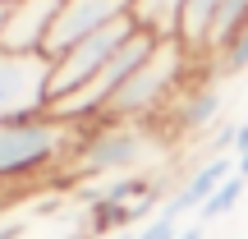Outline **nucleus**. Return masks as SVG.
Here are the masks:
<instances>
[{
  "label": "nucleus",
  "mask_w": 248,
  "mask_h": 239,
  "mask_svg": "<svg viewBox=\"0 0 248 239\" xmlns=\"http://www.w3.org/2000/svg\"><path fill=\"white\" fill-rule=\"evenodd\" d=\"M170 157H179V147L161 129V120H97L83 129V143L60 179L64 184H106L120 175L170 170Z\"/></svg>",
  "instance_id": "1"
},
{
  "label": "nucleus",
  "mask_w": 248,
  "mask_h": 239,
  "mask_svg": "<svg viewBox=\"0 0 248 239\" xmlns=\"http://www.w3.org/2000/svg\"><path fill=\"white\" fill-rule=\"evenodd\" d=\"M83 129L88 124L55 115L51 106L0 124V198L18 193V189H37L46 179H60L69 157L83 143Z\"/></svg>",
  "instance_id": "2"
},
{
  "label": "nucleus",
  "mask_w": 248,
  "mask_h": 239,
  "mask_svg": "<svg viewBox=\"0 0 248 239\" xmlns=\"http://www.w3.org/2000/svg\"><path fill=\"white\" fill-rule=\"evenodd\" d=\"M198 55L188 51L179 37H156L152 51L138 60V69L120 83V92L110 97L101 120H161L166 106L175 101V92L188 83V74L198 69Z\"/></svg>",
  "instance_id": "3"
},
{
  "label": "nucleus",
  "mask_w": 248,
  "mask_h": 239,
  "mask_svg": "<svg viewBox=\"0 0 248 239\" xmlns=\"http://www.w3.org/2000/svg\"><path fill=\"white\" fill-rule=\"evenodd\" d=\"M221 115H225V79H216L207 64H198L188 74V83L175 92V101L166 106L161 115V129L170 133L179 152H188L202 133H216L221 129Z\"/></svg>",
  "instance_id": "4"
},
{
  "label": "nucleus",
  "mask_w": 248,
  "mask_h": 239,
  "mask_svg": "<svg viewBox=\"0 0 248 239\" xmlns=\"http://www.w3.org/2000/svg\"><path fill=\"white\" fill-rule=\"evenodd\" d=\"M152 42H156V37L138 28V32H133L129 42H124L120 51L110 55V60L101 64V69L92 74L88 83H83V88H74V92H64V97H55L51 111H55V115H64V120H74V124H97L101 115H106L110 97L120 92V83L129 79V74L138 69V60L152 51Z\"/></svg>",
  "instance_id": "5"
},
{
  "label": "nucleus",
  "mask_w": 248,
  "mask_h": 239,
  "mask_svg": "<svg viewBox=\"0 0 248 239\" xmlns=\"http://www.w3.org/2000/svg\"><path fill=\"white\" fill-rule=\"evenodd\" d=\"M51 106V60L23 51H0V124L37 115Z\"/></svg>",
  "instance_id": "6"
},
{
  "label": "nucleus",
  "mask_w": 248,
  "mask_h": 239,
  "mask_svg": "<svg viewBox=\"0 0 248 239\" xmlns=\"http://www.w3.org/2000/svg\"><path fill=\"white\" fill-rule=\"evenodd\" d=\"M133 32H138V23L124 14V18H115V23H106L101 32H92L88 42L69 46L64 55H55V60H51V101L64 97V92H74V88H83V83H88Z\"/></svg>",
  "instance_id": "7"
},
{
  "label": "nucleus",
  "mask_w": 248,
  "mask_h": 239,
  "mask_svg": "<svg viewBox=\"0 0 248 239\" xmlns=\"http://www.w3.org/2000/svg\"><path fill=\"white\" fill-rule=\"evenodd\" d=\"M124 14H129V0H64L42 55L55 60V55H64L78 42H88L92 32H101L106 23H115V18H124Z\"/></svg>",
  "instance_id": "8"
},
{
  "label": "nucleus",
  "mask_w": 248,
  "mask_h": 239,
  "mask_svg": "<svg viewBox=\"0 0 248 239\" xmlns=\"http://www.w3.org/2000/svg\"><path fill=\"white\" fill-rule=\"evenodd\" d=\"M64 0H9L0 5V51L42 55Z\"/></svg>",
  "instance_id": "9"
},
{
  "label": "nucleus",
  "mask_w": 248,
  "mask_h": 239,
  "mask_svg": "<svg viewBox=\"0 0 248 239\" xmlns=\"http://www.w3.org/2000/svg\"><path fill=\"white\" fill-rule=\"evenodd\" d=\"M188 0H129V18L152 37H175Z\"/></svg>",
  "instance_id": "10"
},
{
  "label": "nucleus",
  "mask_w": 248,
  "mask_h": 239,
  "mask_svg": "<svg viewBox=\"0 0 248 239\" xmlns=\"http://www.w3.org/2000/svg\"><path fill=\"white\" fill-rule=\"evenodd\" d=\"M202 64L216 74V79H225V83H230V79H239V74H248V28H239L230 42H221V46H216V51L207 55Z\"/></svg>",
  "instance_id": "11"
},
{
  "label": "nucleus",
  "mask_w": 248,
  "mask_h": 239,
  "mask_svg": "<svg viewBox=\"0 0 248 239\" xmlns=\"http://www.w3.org/2000/svg\"><path fill=\"white\" fill-rule=\"evenodd\" d=\"M244 193H248V179L234 170V175H230V179H225V184H221V189H216V193L202 203L198 221H202V225H207V221H221L225 212H234V207H239V198H244Z\"/></svg>",
  "instance_id": "12"
},
{
  "label": "nucleus",
  "mask_w": 248,
  "mask_h": 239,
  "mask_svg": "<svg viewBox=\"0 0 248 239\" xmlns=\"http://www.w3.org/2000/svg\"><path fill=\"white\" fill-rule=\"evenodd\" d=\"M179 230H184V221H179L175 212H166V207H156L152 221L138 230V239H179Z\"/></svg>",
  "instance_id": "13"
},
{
  "label": "nucleus",
  "mask_w": 248,
  "mask_h": 239,
  "mask_svg": "<svg viewBox=\"0 0 248 239\" xmlns=\"http://www.w3.org/2000/svg\"><path fill=\"white\" fill-rule=\"evenodd\" d=\"M230 157L239 161V157H248V120L244 124H234V143H230Z\"/></svg>",
  "instance_id": "14"
},
{
  "label": "nucleus",
  "mask_w": 248,
  "mask_h": 239,
  "mask_svg": "<svg viewBox=\"0 0 248 239\" xmlns=\"http://www.w3.org/2000/svg\"><path fill=\"white\" fill-rule=\"evenodd\" d=\"M207 235V225L202 221H198V225H184V230H179V239H202Z\"/></svg>",
  "instance_id": "15"
},
{
  "label": "nucleus",
  "mask_w": 248,
  "mask_h": 239,
  "mask_svg": "<svg viewBox=\"0 0 248 239\" xmlns=\"http://www.w3.org/2000/svg\"><path fill=\"white\" fill-rule=\"evenodd\" d=\"M234 170H239V175L248 179V157H239V161H234Z\"/></svg>",
  "instance_id": "16"
},
{
  "label": "nucleus",
  "mask_w": 248,
  "mask_h": 239,
  "mask_svg": "<svg viewBox=\"0 0 248 239\" xmlns=\"http://www.w3.org/2000/svg\"><path fill=\"white\" fill-rule=\"evenodd\" d=\"M110 239H138V230H120V235H110Z\"/></svg>",
  "instance_id": "17"
},
{
  "label": "nucleus",
  "mask_w": 248,
  "mask_h": 239,
  "mask_svg": "<svg viewBox=\"0 0 248 239\" xmlns=\"http://www.w3.org/2000/svg\"><path fill=\"white\" fill-rule=\"evenodd\" d=\"M0 5H9V0H0Z\"/></svg>",
  "instance_id": "18"
}]
</instances>
